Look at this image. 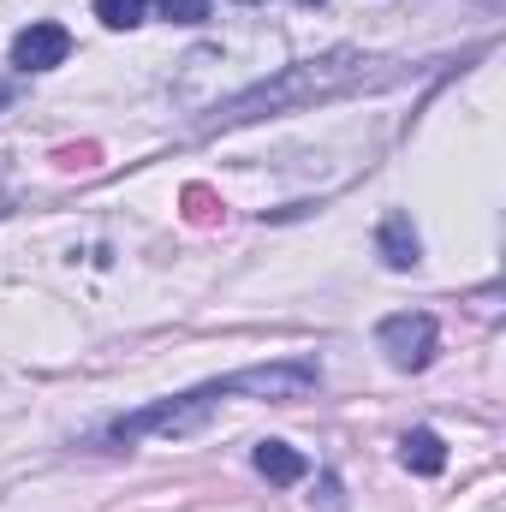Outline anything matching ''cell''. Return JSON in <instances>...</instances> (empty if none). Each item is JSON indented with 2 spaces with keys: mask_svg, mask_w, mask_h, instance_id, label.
Segmentation results:
<instances>
[{
  "mask_svg": "<svg viewBox=\"0 0 506 512\" xmlns=\"http://www.w3.org/2000/svg\"><path fill=\"white\" fill-rule=\"evenodd\" d=\"M227 399V387L221 382H203L191 387V393H173V399H155V405H143V411H131L120 423H108V441L114 447H131V441H143V435H197L209 417H215V405Z\"/></svg>",
  "mask_w": 506,
  "mask_h": 512,
  "instance_id": "6da1fadb",
  "label": "cell"
},
{
  "mask_svg": "<svg viewBox=\"0 0 506 512\" xmlns=\"http://www.w3.org/2000/svg\"><path fill=\"white\" fill-rule=\"evenodd\" d=\"M352 78V66H340V60H310V66H292L280 84H262L251 96H239L227 114H221V126H239V120H256L262 108H286V102H304V96H322V90H340Z\"/></svg>",
  "mask_w": 506,
  "mask_h": 512,
  "instance_id": "7a4b0ae2",
  "label": "cell"
},
{
  "mask_svg": "<svg viewBox=\"0 0 506 512\" xmlns=\"http://www.w3.org/2000/svg\"><path fill=\"white\" fill-rule=\"evenodd\" d=\"M322 382V370L310 364V358H286V364H251V370H233V376H221L227 387V399H274V405H286V399H310Z\"/></svg>",
  "mask_w": 506,
  "mask_h": 512,
  "instance_id": "3957f363",
  "label": "cell"
},
{
  "mask_svg": "<svg viewBox=\"0 0 506 512\" xmlns=\"http://www.w3.org/2000/svg\"><path fill=\"white\" fill-rule=\"evenodd\" d=\"M376 340H381V352H387L393 370H429L441 328H435V316H423V310H399V316H387L376 328Z\"/></svg>",
  "mask_w": 506,
  "mask_h": 512,
  "instance_id": "277c9868",
  "label": "cell"
},
{
  "mask_svg": "<svg viewBox=\"0 0 506 512\" xmlns=\"http://www.w3.org/2000/svg\"><path fill=\"white\" fill-rule=\"evenodd\" d=\"M72 54V36H66V24H54V18H36V24H24L18 36H12V66L18 72H48V66H60Z\"/></svg>",
  "mask_w": 506,
  "mask_h": 512,
  "instance_id": "5b68a950",
  "label": "cell"
},
{
  "mask_svg": "<svg viewBox=\"0 0 506 512\" xmlns=\"http://www.w3.org/2000/svg\"><path fill=\"white\" fill-rule=\"evenodd\" d=\"M376 251H381V262H387V268H399V274L423 262V239H417V227H411V215H405V209H387V215H381Z\"/></svg>",
  "mask_w": 506,
  "mask_h": 512,
  "instance_id": "8992f818",
  "label": "cell"
},
{
  "mask_svg": "<svg viewBox=\"0 0 506 512\" xmlns=\"http://www.w3.org/2000/svg\"><path fill=\"white\" fill-rule=\"evenodd\" d=\"M256 471L268 477V483H280V489H292V483H304L310 477V459L298 453V447H286V441H256Z\"/></svg>",
  "mask_w": 506,
  "mask_h": 512,
  "instance_id": "52a82bcc",
  "label": "cell"
},
{
  "mask_svg": "<svg viewBox=\"0 0 506 512\" xmlns=\"http://www.w3.org/2000/svg\"><path fill=\"white\" fill-rule=\"evenodd\" d=\"M399 459H405V471H417V477H441V471H447V447H441L435 429H411V435L399 441Z\"/></svg>",
  "mask_w": 506,
  "mask_h": 512,
  "instance_id": "ba28073f",
  "label": "cell"
},
{
  "mask_svg": "<svg viewBox=\"0 0 506 512\" xmlns=\"http://www.w3.org/2000/svg\"><path fill=\"white\" fill-rule=\"evenodd\" d=\"M143 12H149V0H96V18H102L108 30H137Z\"/></svg>",
  "mask_w": 506,
  "mask_h": 512,
  "instance_id": "9c48e42d",
  "label": "cell"
},
{
  "mask_svg": "<svg viewBox=\"0 0 506 512\" xmlns=\"http://www.w3.org/2000/svg\"><path fill=\"white\" fill-rule=\"evenodd\" d=\"M161 18L167 24H203L209 18V0H161Z\"/></svg>",
  "mask_w": 506,
  "mask_h": 512,
  "instance_id": "30bf717a",
  "label": "cell"
},
{
  "mask_svg": "<svg viewBox=\"0 0 506 512\" xmlns=\"http://www.w3.org/2000/svg\"><path fill=\"white\" fill-rule=\"evenodd\" d=\"M322 507L340 512V483H334V477H322Z\"/></svg>",
  "mask_w": 506,
  "mask_h": 512,
  "instance_id": "8fae6325",
  "label": "cell"
},
{
  "mask_svg": "<svg viewBox=\"0 0 506 512\" xmlns=\"http://www.w3.org/2000/svg\"><path fill=\"white\" fill-rule=\"evenodd\" d=\"M6 102H12V84H0V108H6Z\"/></svg>",
  "mask_w": 506,
  "mask_h": 512,
  "instance_id": "7c38bea8",
  "label": "cell"
},
{
  "mask_svg": "<svg viewBox=\"0 0 506 512\" xmlns=\"http://www.w3.org/2000/svg\"><path fill=\"white\" fill-rule=\"evenodd\" d=\"M298 6H322V0H298Z\"/></svg>",
  "mask_w": 506,
  "mask_h": 512,
  "instance_id": "4fadbf2b",
  "label": "cell"
},
{
  "mask_svg": "<svg viewBox=\"0 0 506 512\" xmlns=\"http://www.w3.org/2000/svg\"><path fill=\"white\" fill-rule=\"evenodd\" d=\"M245 6H256V0H245Z\"/></svg>",
  "mask_w": 506,
  "mask_h": 512,
  "instance_id": "5bb4252c",
  "label": "cell"
}]
</instances>
